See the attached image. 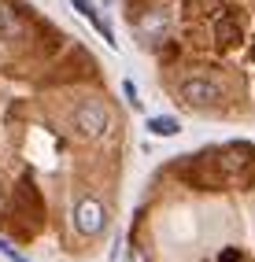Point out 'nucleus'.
<instances>
[{"instance_id": "nucleus-1", "label": "nucleus", "mask_w": 255, "mask_h": 262, "mask_svg": "<svg viewBox=\"0 0 255 262\" xmlns=\"http://www.w3.org/2000/svg\"><path fill=\"white\" fill-rule=\"evenodd\" d=\"M74 129L81 137H100L108 129V107L104 103H96V100H85L78 103V111H74Z\"/></svg>"}, {"instance_id": "nucleus-2", "label": "nucleus", "mask_w": 255, "mask_h": 262, "mask_svg": "<svg viewBox=\"0 0 255 262\" xmlns=\"http://www.w3.org/2000/svg\"><path fill=\"white\" fill-rule=\"evenodd\" d=\"M104 203H100L96 196H85V200H78V207H74V225H78V233H85V236H96L100 229H104Z\"/></svg>"}, {"instance_id": "nucleus-3", "label": "nucleus", "mask_w": 255, "mask_h": 262, "mask_svg": "<svg viewBox=\"0 0 255 262\" xmlns=\"http://www.w3.org/2000/svg\"><path fill=\"white\" fill-rule=\"evenodd\" d=\"M181 96L193 103V107H211V103H218V85L207 81V78H189V81H181Z\"/></svg>"}, {"instance_id": "nucleus-4", "label": "nucleus", "mask_w": 255, "mask_h": 262, "mask_svg": "<svg viewBox=\"0 0 255 262\" xmlns=\"http://www.w3.org/2000/svg\"><path fill=\"white\" fill-rule=\"evenodd\" d=\"M0 37H8V41H23L26 37V23L11 4H0Z\"/></svg>"}, {"instance_id": "nucleus-5", "label": "nucleus", "mask_w": 255, "mask_h": 262, "mask_svg": "<svg viewBox=\"0 0 255 262\" xmlns=\"http://www.w3.org/2000/svg\"><path fill=\"white\" fill-rule=\"evenodd\" d=\"M71 4L78 8V15H85V19H89V23H93V26H96V30H100V33H104V37L111 41V30H108V23H104V19H100V15H96L93 0H71Z\"/></svg>"}, {"instance_id": "nucleus-6", "label": "nucleus", "mask_w": 255, "mask_h": 262, "mask_svg": "<svg viewBox=\"0 0 255 262\" xmlns=\"http://www.w3.org/2000/svg\"><path fill=\"white\" fill-rule=\"evenodd\" d=\"M148 133H152V137H174V133H178V118H170V115L148 118Z\"/></svg>"}, {"instance_id": "nucleus-7", "label": "nucleus", "mask_w": 255, "mask_h": 262, "mask_svg": "<svg viewBox=\"0 0 255 262\" xmlns=\"http://www.w3.org/2000/svg\"><path fill=\"white\" fill-rule=\"evenodd\" d=\"M233 37H241V33L233 30V23H222V26H218V41H222V45H233Z\"/></svg>"}, {"instance_id": "nucleus-8", "label": "nucleus", "mask_w": 255, "mask_h": 262, "mask_svg": "<svg viewBox=\"0 0 255 262\" xmlns=\"http://www.w3.org/2000/svg\"><path fill=\"white\" fill-rule=\"evenodd\" d=\"M126 262H148V251L141 248V244H133V248H130V255H126Z\"/></svg>"}, {"instance_id": "nucleus-9", "label": "nucleus", "mask_w": 255, "mask_h": 262, "mask_svg": "<svg viewBox=\"0 0 255 262\" xmlns=\"http://www.w3.org/2000/svg\"><path fill=\"white\" fill-rule=\"evenodd\" d=\"M122 93H126V100H130V103H133V107H137V89H133V85H130V81H126V85H122Z\"/></svg>"}, {"instance_id": "nucleus-10", "label": "nucleus", "mask_w": 255, "mask_h": 262, "mask_svg": "<svg viewBox=\"0 0 255 262\" xmlns=\"http://www.w3.org/2000/svg\"><path fill=\"white\" fill-rule=\"evenodd\" d=\"M218 262H241V255H233V251H222V258Z\"/></svg>"}]
</instances>
